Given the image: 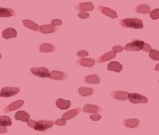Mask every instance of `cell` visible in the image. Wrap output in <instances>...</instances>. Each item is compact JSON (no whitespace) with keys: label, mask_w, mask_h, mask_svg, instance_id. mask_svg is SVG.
Masks as SVG:
<instances>
[{"label":"cell","mask_w":159,"mask_h":135,"mask_svg":"<svg viewBox=\"0 0 159 135\" xmlns=\"http://www.w3.org/2000/svg\"><path fill=\"white\" fill-rule=\"evenodd\" d=\"M84 82L88 83H93V84H98L101 83V79L97 74H91V76H87L84 78Z\"/></svg>","instance_id":"cell-23"},{"label":"cell","mask_w":159,"mask_h":135,"mask_svg":"<svg viewBox=\"0 0 159 135\" xmlns=\"http://www.w3.org/2000/svg\"><path fill=\"white\" fill-rule=\"evenodd\" d=\"M6 131H7L6 126H1V128H0V132H1V133H5Z\"/></svg>","instance_id":"cell-38"},{"label":"cell","mask_w":159,"mask_h":135,"mask_svg":"<svg viewBox=\"0 0 159 135\" xmlns=\"http://www.w3.org/2000/svg\"><path fill=\"white\" fill-rule=\"evenodd\" d=\"M138 124H139L138 119H135V118L126 119V120L124 121V125H125L126 127H129V128H135L138 126Z\"/></svg>","instance_id":"cell-27"},{"label":"cell","mask_w":159,"mask_h":135,"mask_svg":"<svg viewBox=\"0 0 159 135\" xmlns=\"http://www.w3.org/2000/svg\"><path fill=\"white\" fill-rule=\"evenodd\" d=\"M98 9L101 11L102 14L104 15H107V17L109 18H113V19H116L117 18V13L114 11V10L111 9V8H108V7H106V6H102V5H99V6H98Z\"/></svg>","instance_id":"cell-8"},{"label":"cell","mask_w":159,"mask_h":135,"mask_svg":"<svg viewBox=\"0 0 159 135\" xmlns=\"http://www.w3.org/2000/svg\"><path fill=\"white\" fill-rule=\"evenodd\" d=\"M0 123H1V126H9L12 124V121L8 116H1L0 117Z\"/></svg>","instance_id":"cell-28"},{"label":"cell","mask_w":159,"mask_h":135,"mask_svg":"<svg viewBox=\"0 0 159 135\" xmlns=\"http://www.w3.org/2000/svg\"><path fill=\"white\" fill-rule=\"evenodd\" d=\"M54 51H55V47L52 44L45 43L40 46V52L41 53H50V52H54Z\"/></svg>","instance_id":"cell-25"},{"label":"cell","mask_w":159,"mask_h":135,"mask_svg":"<svg viewBox=\"0 0 159 135\" xmlns=\"http://www.w3.org/2000/svg\"><path fill=\"white\" fill-rule=\"evenodd\" d=\"M15 119H16V120H20V121L28 122L30 120V115L26 111H18L16 114H15Z\"/></svg>","instance_id":"cell-19"},{"label":"cell","mask_w":159,"mask_h":135,"mask_svg":"<svg viewBox=\"0 0 159 135\" xmlns=\"http://www.w3.org/2000/svg\"><path fill=\"white\" fill-rule=\"evenodd\" d=\"M23 24L25 27H27L29 29L33 30V31H40V27L39 25L37 23H35L33 21H31V20H28V19H24L23 20Z\"/></svg>","instance_id":"cell-21"},{"label":"cell","mask_w":159,"mask_h":135,"mask_svg":"<svg viewBox=\"0 0 159 135\" xmlns=\"http://www.w3.org/2000/svg\"><path fill=\"white\" fill-rule=\"evenodd\" d=\"M124 50V48H122L121 46H113L112 47V51H114L116 53H121Z\"/></svg>","instance_id":"cell-35"},{"label":"cell","mask_w":159,"mask_h":135,"mask_svg":"<svg viewBox=\"0 0 159 135\" xmlns=\"http://www.w3.org/2000/svg\"><path fill=\"white\" fill-rule=\"evenodd\" d=\"M107 70L108 71L119 73V72H121V70H122V65L118 62H111L107 65Z\"/></svg>","instance_id":"cell-17"},{"label":"cell","mask_w":159,"mask_h":135,"mask_svg":"<svg viewBox=\"0 0 159 135\" xmlns=\"http://www.w3.org/2000/svg\"><path fill=\"white\" fill-rule=\"evenodd\" d=\"M82 111L81 108H75V109H72V110H70L66 113L63 114V119H65V120H69V119H71L73 117H75L76 115H78V114Z\"/></svg>","instance_id":"cell-18"},{"label":"cell","mask_w":159,"mask_h":135,"mask_svg":"<svg viewBox=\"0 0 159 135\" xmlns=\"http://www.w3.org/2000/svg\"><path fill=\"white\" fill-rule=\"evenodd\" d=\"M20 92L19 88H3L0 92V96L1 97H10L13 96H16V94Z\"/></svg>","instance_id":"cell-4"},{"label":"cell","mask_w":159,"mask_h":135,"mask_svg":"<svg viewBox=\"0 0 159 135\" xmlns=\"http://www.w3.org/2000/svg\"><path fill=\"white\" fill-rule=\"evenodd\" d=\"M128 99L131 103H147L148 102L147 97L141 96V94H139V93H129Z\"/></svg>","instance_id":"cell-5"},{"label":"cell","mask_w":159,"mask_h":135,"mask_svg":"<svg viewBox=\"0 0 159 135\" xmlns=\"http://www.w3.org/2000/svg\"><path fill=\"white\" fill-rule=\"evenodd\" d=\"M101 118H102V116L99 115V114H98V113H93L91 115V120H93V121H98Z\"/></svg>","instance_id":"cell-33"},{"label":"cell","mask_w":159,"mask_h":135,"mask_svg":"<svg viewBox=\"0 0 159 135\" xmlns=\"http://www.w3.org/2000/svg\"><path fill=\"white\" fill-rule=\"evenodd\" d=\"M116 53L114 51H111V52H107L106 54H103L102 56L98 60V63L101 64V63H104V62H107L109 60H112L113 58H116Z\"/></svg>","instance_id":"cell-15"},{"label":"cell","mask_w":159,"mask_h":135,"mask_svg":"<svg viewBox=\"0 0 159 135\" xmlns=\"http://www.w3.org/2000/svg\"><path fill=\"white\" fill-rule=\"evenodd\" d=\"M56 106L60 109H68L70 106H71V101H65V99H62V98H59V99H57V101H56Z\"/></svg>","instance_id":"cell-22"},{"label":"cell","mask_w":159,"mask_h":135,"mask_svg":"<svg viewBox=\"0 0 159 135\" xmlns=\"http://www.w3.org/2000/svg\"><path fill=\"white\" fill-rule=\"evenodd\" d=\"M31 73L39 78H50L51 74L47 68H32Z\"/></svg>","instance_id":"cell-6"},{"label":"cell","mask_w":159,"mask_h":135,"mask_svg":"<svg viewBox=\"0 0 159 135\" xmlns=\"http://www.w3.org/2000/svg\"><path fill=\"white\" fill-rule=\"evenodd\" d=\"M15 15V11L11 8H0V17L1 18H7L12 17Z\"/></svg>","instance_id":"cell-20"},{"label":"cell","mask_w":159,"mask_h":135,"mask_svg":"<svg viewBox=\"0 0 159 135\" xmlns=\"http://www.w3.org/2000/svg\"><path fill=\"white\" fill-rule=\"evenodd\" d=\"M145 44L146 43H144L141 40H134V41L128 43L124 47V50H126V51H141L145 47Z\"/></svg>","instance_id":"cell-2"},{"label":"cell","mask_w":159,"mask_h":135,"mask_svg":"<svg viewBox=\"0 0 159 135\" xmlns=\"http://www.w3.org/2000/svg\"><path fill=\"white\" fill-rule=\"evenodd\" d=\"M149 14H150V18L152 20H157V19H159V8H156V9L152 10V11L149 13Z\"/></svg>","instance_id":"cell-30"},{"label":"cell","mask_w":159,"mask_h":135,"mask_svg":"<svg viewBox=\"0 0 159 135\" xmlns=\"http://www.w3.org/2000/svg\"><path fill=\"white\" fill-rule=\"evenodd\" d=\"M78 16H79V18H81V19H87V18L89 17V15L88 12H80Z\"/></svg>","instance_id":"cell-34"},{"label":"cell","mask_w":159,"mask_h":135,"mask_svg":"<svg viewBox=\"0 0 159 135\" xmlns=\"http://www.w3.org/2000/svg\"><path fill=\"white\" fill-rule=\"evenodd\" d=\"M2 36L4 39H11V38H15L17 37V31L13 28H7L5 29L2 32Z\"/></svg>","instance_id":"cell-16"},{"label":"cell","mask_w":159,"mask_h":135,"mask_svg":"<svg viewBox=\"0 0 159 135\" xmlns=\"http://www.w3.org/2000/svg\"><path fill=\"white\" fill-rule=\"evenodd\" d=\"M24 104V101H16L12 102L11 104H9L8 106H6L4 108V112H9V111H13L15 110V109H18L20 108L21 106H23Z\"/></svg>","instance_id":"cell-14"},{"label":"cell","mask_w":159,"mask_h":135,"mask_svg":"<svg viewBox=\"0 0 159 135\" xmlns=\"http://www.w3.org/2000/svg\"><path fill=\"white\" fill-rule=\"evenodd\" d=\"M67 78H68L67 74L59 71H53L51 72V74H50V79H54V81H63V79H66Z\"/></svg>","instance_id":"cell-10"},{"label":"cell","mask_w":159,"mask_h":135,"mask_svg":"<svg viewBox=\"0 0 159 135\" xmlns=\"http://www.w3.org/2000/svg\"><path fill=\"white\" fill-rule=\"evenodd\" d=\"M76 10L80 12H89V11H93L94 10V5L92 2H84V3H80L76 6Z\"/></svg>","instance_id":"cell-7"},{"label":"cell","mask_w":159,"mask_h":135,"mask_svg":"<svg viewBox=\"0 0 159 135\" xmlns=\"http://www.w3.org/2000/svg\"><path fill=\"white\" fill-rule=\"evenodd\" d=\"M51 24L57 27V26H60V25H62L63 24V21H62V20H60V19H53Z\"/></svg>","instance_id":"cell-32"},{"label":"cell","mask_w":159,"mask_h":135,"mask_svg":"<svg viewBox=\"0 0 159 135\" xmlns=\"http://www.w3.org/2000/svg\"><path fill=\"white\" fill-rule=\"evenodd\" d=\"M135 12L136 13H140V14H147V13H150L151 12V9L148 5L145 4H141V5H138L135 8Z\"/></svg>","instance_id":"cell-24"},{"label":"cell","mask_w":159,"mask_h":135,"mask_svg":"<svg viewBox=\"0 0 159 135\" xmlns=\"http://www.w3.org/2000/svg\"><path fill=\"white\" fill-rule=\"evenodd\" d=\"M111 97L116 99H118V101H126V99H128L129 93L123 91H116L111 93Z\"/></svg>","instance_id":"cell-11"},{"label":"cell","mask_w":159,"mask_h":135,"mask_svg":"<svg viewBox=\"0 0 159 135\" xmlns=\"http://www.w3.org/2000/svg\"><path fill=\"white\" fill-rule=\"evenodd\" d=\"M66 121L67 120H65V119H58V120H56V122H55V123H56L57 124V125H59V126H65V125H66Z\"/></svg>","instance_id":"cell-36"},{"label":"cell","mask_w":159,"mask_h":135,"mask_svg":"<svg viewBox=\"0 0 159 135\" xmlns=\"http://www.w3.org/2000/svg\"><path fill=\"white\" fill-rule=\"evenodd\" d=\"M27 123H28V126L31 128H35V125H36V121H34V120H29Z\"/></svg>","instance_id":"cell-37"},{"label":"cell","mask_w":159,"mask_h":135,"mask_svg":"<svg viewBox=\"0 0 159 135\" xmlns=\"http://www.w3.org/2000/svg\"><path fill=\"white\" fill-rule=\"evenodd\" d=\"M79 93L81 94L82 97H89V96H92L93 93V89L91 88H79Z\"/></svg>","instance_id":"cell-26"},{"label":"cell","mask_w":159,"mask_h":135,"mask_svg":"<svg viewBox=\"0 0 159 135\" xmlns=\"http://www.w3.org/2000/svg\"><path fill=\"white\" fill-rule=\"evenodd\" d=\"M158 83H159V81H158Z\"/></svg>","instance_id":"cell-40"},{"label":"cell","mask_w":159,"mask_h":135,"mask_svg":"<svg viewBox=\"0 0 159 135\" xmlns=\"http://www.w3.org/2000/svg\"><path fill=\"white\" fill-rule=\"evenodd\" d=\"M120 26L124 28H133V29H142L143 28V22L142 20L138 18H126L120 20Z\"/></svg>","instance_id":"cell-1"},{"label":"cell","mask_w":159,"mask_h":135,"mask_svg":"<svg viewBox=\"0 0 159 135\" xmlns=\"http://www.w3.org/2000/svg\"><path fill=\"white\" fill-rule=\"evenodd\" d=\"M77 63L82 67H86V68H92L94 66L96 61L93 59H89V58H80Z\"/></svg>","instance_id":"cell-9"},{"label":"cell","mask_w":159,"mask_h":135,"mask_svg":"<svg viewBox=\"0 0 159 135\" xmlns=\"http://www.w3.org/2000/svg\"><path fill=\"white\" fill-rule=\"evenodd\" d=\"M83 110L87 113H98V112H101L102 111V108L98 106H94V104H86L84 106Z\"/></svg>","instance_id":"cell-12"},{"label":"cell","mask_w":159,"mask_h":135,"mask_svg":"<svg viewBox=\"0 0 159 135\" xmlns=\"http://www.w3.org/2000/svg\"><path fill=\"white\" fill-rule=\"evenodd\" d=\"M77 55H78V57H80V58H86V57H88L89 53H88V51H84V50H81V51L78 52Z\"/></svg>","instance_id":"cell-31"},{"label":"cell","mask_w":159,"mask_h":135,"mask_svg":"<svg viewBox=\"0 0 159 135\" xmlns=\"http://www.w3.org/2000/svg\"><path fill=\"white\" fill-rule=\"evenodd\" d=\"M58 30V28L56 26H54V25H50V24H45V25H42L41 27H40V32H42L43 34H50V33H54L56 32Z\"/></svg>","instance_id":"cell-13"},{"label":"cell","mask_w":159,"mask_h":135,"mask_svg":"<svg viewBox=\"0 0 159 135\" xmlns=\"http://www.w3.org/2000/svg\"><path fill=\"white\" fill-rule=\"evenodd\" d=\"M155 71H157V72H159V63L156 65L155 66Z\"/></svg>","instance_id":"cell-39"},{"label":"cell","mask_w":159,"mask_h":135,"mask_svg":"<svg viewBox=\"0 0 159 135\" xmlns=\"http://www.w3.org/2000/svg\"><path fill=\"white\" fill-rule=\"evenodd\" d=\"M53 125H54V121L52 120H39L36 121V125H35L34 129L37 131H44L51 128Z\"/></svg>","instance_id":"cell-3"},{"label":"cell","mask_w":159,"mask_h":135,"mask_svg":"<svg viewBox=\"0 0 159 135\" xmlns=\"http://www.w3.org/2000/svg\"><path fill=\"white\" fill-rule=\"evenodd\" d=\"M149 58L152 60H155V61H159V51L158 50L152 49L151 51L149 52Z\"/></svg>","instance_id":"cell-29"}]
</instances>
